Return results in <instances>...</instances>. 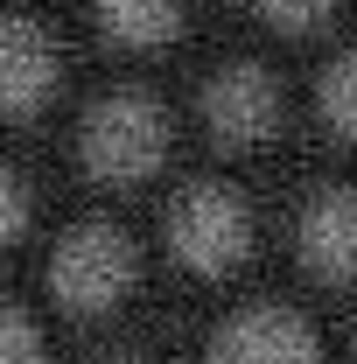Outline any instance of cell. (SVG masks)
<instances>
[{
  "instance_id": "cell-1",
  "label": "cell",
  "mask_w": 357,
  "mask_h": 364,
  "mask_svg": "<svg viewBox=\"0 0 357 364\" xmlns=\"http://www.w3.org/2000/svg\"><path fill=\"white\" fill-rule=\"evenodd\" d=\"M78 154H85V168L98 182L134 189V182H147L154 168H161V154H169V119H161L140 91H112V98L91 105Z\"/></svg>"
},
{
  "instance_id": "cell-2",
  "label": "cell",
  "mask_w": 357,
  "mask_h": 364,
  "mask_svg": "<svg viewBox=\"0 0 357 364\" xmlns=\"http://www.w3.org/2000/svg\"><path fill=\"white\" fill-rule=\"evenodd\" d=\"M252 245V210L224 189V182H196L169 203V252L189 273H224L245 259Z\"/></svg>"
},
{
  "instance_id": "cell-3",
  "label": "cell",
  "mask_w": 357,
  "mask_h": 364,
  "mask_svg": "<svg viewBox=\"0 0 357 364\" xmlns=\"http://www.w3.org/2000/svg\"><path fill=\"white\" fill-rule=\"evenodd\" d=\"M134 287V245L105 225L70 231L56 252H49V294L78 316H98V309H119Z\"/></svg>"
},
{
  "instance_id": "cell-4",
  "label": "cell",
  "mask_w": 357,
  "mask_h": 364,
  "mask_svg": "<svg viewBox=\"0 0 357 364\" xmlns=\"http://www.w3.org/2000/svg\"><path fill=\"white\" fill-rule=\"evenodd\" d=\"M211 364H322L315 350V329L287 309H245L218 329Z\"/></svg>"
},
{
  "instance_id": "cell-5",
  "label": "cell",
  "mask_w": 357,
  "mask_h": 364,
  "mask_svg": "<svg viewBox=\"0 0 357 364\" xmlns=\"http://www.w3.org/2000/svg\"><path fill=\"white\" fill-rule=\"evenodd\" d=\"M203 119H211V134H218L224 147H252V140H267L273 119H280V91H273V77L260 63H231V70H218L211 91H203Z\"/></svg>"
},
{
  "instance_id": "cell-6",
  "label": "cell",
  "mask_w": 357,
  "mask_h": 364,
  "mask_svg": "<svg viewBox=\"0 0 357 364\" xmlns=\"http://www.w3.org/2000/svg\"><path fill=\"white\" fill-rule=\"evenodd\" d=\"M302 267L322 280H357V189H322L294 225Z\"/></svg>"
},
{
  "instance_id": "cell-7",
  "label": "cell",
  "mask_w": 357,
  "mask_h": 364,
  "mask_svg": "<svg viewBox=\"0 0 357 364\" xmlns=\"http://www.w3.org/2000/svg\"><path fill=\"white\" fill-rule=\"evenodd\" d=\"M49 85H56V43L36 21H7V36H0V98H7V112L28 119L49 98Z\"/></svg>"
},
{
  "instance_id": "cell-8",
  "label": "cell",
  "mask_w": 357,
  "mask_h": 364,
  "mask_svg": "<svg viewBox=\"0 0 357 364\" xmlns=\"http://www.w3.org/2000/svg\"><path fill=\"white\" fill-rule=\"evenodd\" d=\"M98 21L105 36L127 49H147V43H169L182 21V0H98Z\"/></svg>"
},
{
  "instance_id": "cell-9",
  "label": "cell",
  "mask_w": 357,
  "mask_h": 364,
  "mask_svg": "<svg viewBox=\"0 0 357 364\" xmlns=\"http://www.w3.org/2000/svg\"><path fill=\"white\" fill-rule=\"evenodd\" d=\"M322 119H329V134L357 140V56H343V63L322 77Z\"/></svg>"
},
{
  "instance_id": "cell-10",
  "label": "cell",
  "mask_w": 357,
  "mask_h": 364,
  "mask_svg": "<svg viewBox=\"0 0 357 364\" xmlns=\"http://www.w3.org/2000/svg\"><path fill=\"white\" fill-rule=\"evenodd\" d=\"M0 364H43V336L28 316H7L0 322Z\"/></svg>"
},
{
  "instance_id": "cell-11",
  "label": "cell",
  "mask_w": 357,
  "mask_h": 364,
  "mask_svg": "<svg viewBox=\"0 0 357 364\" xmlns=\"http://www.w3.org/2000/svg\"><path fill=\"white\" fill-rule=\"evenodd\" d=\"M329 7H336V0H260V14H267L273 28H315Z\"/></svg>"
},
{
  "instance_id": "cell-12",
  "label": "cell",
  "mask_w": 357,
  "mask_h": 364,
  "mask_svg": "<svg viewBox=\"0 0 357 364\" xmlns=\"http://www.w3.org/2000/svg\"><path fill=\"white\" fill-rule=\"evenodd\" d=\"M119 364H140V358H119Z\"/></svg>"
}]
</instances>
